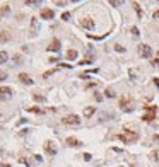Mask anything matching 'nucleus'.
Listing matches in <instances>:
<instances>
[{"instance_id":"nucleus-28","label":"nucleus","mask_w":159,"mask_h":167,"mask_svg":"<svg viewBox=\"0 0 159 167\" xmlns=\"http://www.w3.org/2000/svg\"><path fill=\"white\" fill-rule=\"evenodd\" d=\"M151 65H152V67H158V65H159V58L152 60V61H151Z\"/></svg>"},{"instance_id":"nucleus-8","label":"nucleus","mask_w":159,"mask_h":167,"mask_svg":"<svg viewBox=\"0 0 159 167\" xmlns=\"http://www.w3.org/2000/svg\"><path fill=\"white\" fill-rule=\"evenodd\" d=\"M12 97V89L10 87H0V99L2 101H9Z\"/></svg>"},{"instance_id":"nucleus-1","label":"nucleus","mask_w":159,"mask_h":167,"mask_svg":"<svg viewBox=\"0 0 159 167\" xmlns=\"http://www.w3.org/2000/svg\"><path fill=\"white\" fill-rule=\"evenodd\" d=\"M123 143H134V142H137V138H139V133L137 131H132V130H125L120 136H118Z\"/></svg>"},{"instance_id":"nucleus-9","label":"nucleus","mask_w":159,"mask_h":167,"mask_svg":"<svg viewBox=\"0 0 159 167\" xmlns=\"http://www.w3.org/2000/svg\"><path fill=\"white\" fill-rule=\"evenodd\" d=\"M55 17V10L53 9H43L41 10V19H46V20H50V19Z\"/></svg>"},{"instance_id":"nucleus-4","label":"nucleus","mask_w":159,"mask_h":167,"mask_svg":"<svg viewBox=\"0 0 159 167\" xmlns=\"http://www.w3.org/2000/svg\"><path fill=\"white\" fill-rule=\"evenodd\" d=\"M156 111H158L156 106H145V114L142 116V119L144 121H152L156 118Z\"/></svg>"},{"instance_id":"nucleus-30","label":"nucleus","mask_w":159,"mask_h":167,"mask_svg":"<svg viewBox=\"0 0 159 167\" xmlns=\"http://www.w3.org/2000/svg\"><path fill=\"white\" fill-rule=\"evenodd\" d=\"M152 19H156V20H159V10H156V12L152 14Z\"/></svg>"},{"instance_id":"nucleus-15","label":"nucleus","mask_w":159,"mask_h":167,"mask_svg":"<svg viewBox=\"0 0 159 167\" xmlns=\"http://www.w3.org/2000/svg\"><path fill=\"white\" fill-rule=\"evenodd\" d=\"M94 112H96V108L89 106V108H86V109H84V116H86V118H91V116H92Z\"/></svg>"},{"instance_id":"nucleus-35","label":"nucleus","mask_w":159,"mask_h":167,"mask_svg":"<svg viewBox=\"0 0 159 167\" xmlns=\"http://www.w3.org/2000/svg\"><path fill=\"white\" fill-rule=\"evenodd\" d=\"M50 63H58V58L55 56V58H50Z\"/></svg>"},{"instance_id":"nucleus-2","label":"nucleus","mask_w":159,"mask_h":167,"mask_svg":"<svg viewBox=\"0 0 159 167\" xmlns=\"http://www.w3.org/2000/svg\"><path fill=\"white\" fill-rule=\"evenodd\" d=\"M120 109L125 112H132L135 109V104H134V101L128 97V95H123V97H120Z\"/></svg>"},{"instance_id":"nucleus-31","label":"nucleus","mask_w":159,"mask_h":167,"mask_svg":"<svg viewBox=\"0 0 159 167\" xmlns=\"http://www.w3.org/2000/svg\"><path fill=\"white\" fill-rule=\"evenodd\" d=\"M7 78V74L5 72H0V80H5Z\"/></svg>"},{"instance_id":"nucleus-23","label":"nucleus","mask_w":159,"mask_h":167,"mask_svg":"<svg viewBox=\"0 0 159 167\" xmlns=\"http://www.w3.org/2000/svg\"><path fill=\"white\" fill-rule=\"evenodd\" d=\"M130 33H132V34H134L135 37L140 36V33H139V29H137V27H132V29H130Z\"/></svg>"},{"instance_id":"nucleus-14","label":"nucleus","mask_w":159,"mask_h":167,"mask_svg":"<svg viewBox=\"0 0 159 167\" xmlns=\"http://www.w3.org/2000/svg\"><path fill=\"white\" fill-rule=\"evenodd\" d=\"M24 3H26L28 7H39V5H41V0H26Z\"/></svg>"},{"instance_id":"nucleus-22","label":"nucleus","mask_w":159,"mask_h":167,"mask_svg":"<svg viewBox=\"0 0 159 167\" xmlns=\"http://www.w3.org/2000/svg\"><path fill=\"white\" fill-rule=\"evenodd\" d=\"M122 3H123V2H120V0H111V2H109V5H113V7H120Z\"/></svg>"},{"instance_id":"nucleus-5","label":"nucleus","mask_w":159,"mask_h":167,"mask_svg":"<svg viewBox=\"0 0 159 167\" xmlns=\"http://www.w3.org/2000/svg\"><path fill=\"white\" fill-rule=\"evenodd\" d=\"M81 26H82L84 29H87V31H92V29L96 27L94 20H92L91 17H82V19H81Z\"/></svg>"},{"instance_id":"nucleus-24","label":"nucleus","mask_w":159,"mask_h":167,"mask_svg":"<svg viewBox=\"0 0 159 167\" xmlns=\"http://www.w3.org/2000/svg\"><path fill=\"white\" fill-rule=\"evenodd\" d=\"M115 50H116L118 53H123V51H125V48L122 46V44H115Z\"/></svg>"},{"instance_id":"nucleus-17","label":"nucleus","mask_w":159,"mask_h":167,"mask_svg":"<svg viewBox=\"0 0 159 167\" xmlns=\"http://www.w3.org/2000/svg\"><path fill=\"white\" fill-rule=\"evenodd\" d=\"M9 39H10V34H9L7 31H3V33H0V41H2V43H7Z\"/></svg>"},{"instance_id":"nucleus-33","label":"nucleus","mask_w":159,"mask_h":167,"mask_svg":"<svg viewBox=\"0 0 159 167\" xmlns=\"http://www.w3.org/2000/svg\"><path fill=\"white\" fill-rule=\"evenodd\" d=\"M101 99H103V95H101L99 92H96V101H101Z\"/></svg>"},{"instance_id":"nucleus-6","label":"nucleus","mask_w":159,"mask_h":167,"mask_svg":"<svg viewBox=\"0 0 159 167\" xmlns=\"http://www.w3.org/2000/svg\"><path fill=\"white\" fill-rule=\"evenodd\" d=\"M139 55L142 58H149V56L152 55V48L149 46V44H140L139 46Z\"/></svg>"},{"instance_id":"nucleus-12","label":"nucleus","mask_w":159,"mask_h":167,"mask_svg":"<svg viewBox=\"0 0 159 167\" xmlns=\"http://www.w3.org/2000/svg\"><path fill=\"white\" fill-rule=\"evenodd\" d=\"M38 29H39V22H38L36 17H33L31 19V34H33V36L38 34Z\"/></svg>"},{"instance_id":"nucleus-13","label":"nucleus","mask_w":159,"mask_h":167,"mask_svg":"<svg viewBox=\"0 0 159 167\" xmlns=\"http://www.w3.org/2000/svg\"><path fill=\"white\" fill-rule=\"evenodd\" d=\"M19 80H21L22 84H28V85H31V84H33V78H31L28 74H19Z\"/></svg>"},{"instance_id":"nucleus-34","label":"nucleus","mask_w":159,"mask_h":167,"mask_svg":"<svg viewBox=\"0 0 159 167\" xmlns=\"http://www.w3.org/2000/svg\"><path fill=\"white\" fill-rule=\"evenodd\" d=\"M29 111H31V112H41V109H38V108H31Z\"/></svg>"},{"instance_id":"nucleus-10","label":"nucleus","mask_w":159,"mask_h":167,"mask_svg":"<svg viewBox=\"0 0 159 167\" xmlns=\"http://www.w3.org/2000/svg\"><path fill=\"white\" fill-rule=\"evenodd\" d=\"M65 143H67L69 147H81V145H82V142H81V140H77L75 136H69V138L65 140Z\"/></svg>"},{"instance_id":"nucleus-25","label":"nucleus","mask_w":159,"mask_h":167,"mask_svg":"<svg viewBox=\"0 0 159 167\" xmlns=\"http://www.w3.org/2000/svg\"><path fill=\"white\" fill-rule=\"evenodd\" d=\"M14 61H16V65H21V63H22V58H21L19 55H16L14 56Z\"/></svg>"},{"instance_id":"nucleus-7","label":"nucleus","mask_w":159,"mask_h":167,"mask_svg":"<svg viewBox=\"0 0 159 167\" xmlns=\"http://www.w3.org/2000/svg\"><path fill=\"white\" fill-rule=\"evenodd\" d=\"M45 152H46L48 155H55V153H56V143L52 142V140H46V142H45Z\"/></svg>"},{"instance_id":"nucleus-3","label":"nucleus","mask_w":159,"mask_h":167,"mask_svg":"<svg viewBox=\"0 0 159 167\" xmlns=\"http://www.w3.org/2000/svg\"><path fill=\"white\" fill-rule=\"evenodd\" d=\"M62 123L67 125V126H79V125H81V118H79L77 114H69V116H65V118L62 119Z\"/></svg>"},{"instance_id":"nucleus-36","label":"nucleus","mask_w":159,"mask_h":167,"mask_svg":"<svg viewBox=\"0 0 159 167\" xmlns=\"http://www.w3.org/2000/svg\"><path fill=\"white\" fill-rule=\"evenodd\" d=\"M154 84H156V85H159V78H156V80H154Z\"/></svg>"},{"instance_id":"nucleus-26","label":"nucleus","mask_w":159,"mask_h":167,"mask_svg":"<svg viewBox=\"0 0 159 167\" xmlns=\"http://www.w3.org/2000/svg\"><path fill=\"white\" fill-rule=\"evenodd\" d=\"M55 70H56V68H55ZM55 70H50V72H45V74H43V78H48L50 75H53V74H55Z\"/></svg>"},{"instance_id":"nucleus-32","label":"nucleus","mask_w":159,"mask_h":167,"mask_svg":"<svg viewBox=\"0 0 159 167\" xmlns=\"http://www.w3.org/2000/svg\"><path fill=\"white\" fill-rule=\"evenodd\" d=\"M84 160H86V162L91 160V153H84Z\"/></svg>"},{"instance_id":"nucleus-19","label":"nucleus","mask_w":159,"mask_h":167,"mask_svg":"<svg viewBox=\"0 0 159 167\" xmlns=\"http://www.w3.org/2000/svg\"><path fill=\"white\" fill-rule=\"evenodd\" d=\"M7 58H9V55H7L5 51H0V63H5Z\"/></svg>"},{"instance_id":"nucleus-37","label":"nucleus","mask_w":159,"mask_h":167,"mask_svg":"<svg viewBox=\"0 0 159 167\" xmlns=\"http://www.w3.org/2000/svg\"><path fill=\"white\" fill-rule=\"evenodd\" d=\"M120 167H123V166H120Z\"/></svg>"},{"instance_id":"nucleus-11","label":"nucleus","mask_w":159,"mask_h":167,"mask_svg":"<svg viewBox=\"0 0 159 167\" xmlns=\"http://www.w3.org/2000/svg\"><path fill=\"white\" fill-rule=\"evenodd\" d=\"M48 51H53V53H58L60 51V41L58 39H53L48 46Z\"/></svg>"},{"instance_id":"nucleus-29","label":"nucleus","mask_w":159,"mask_h":167,"mask_svg":"<svg viewBox=\"0 0 159 167\" xmlns=\"http://www.w3.org/2000/svg\"><path fill=\"white\" fill-rule=\"evenodd\" d=\"M7 12H9V5H3L2 7V14H7Z\"/></svg>"},{"instance_id":"nucleus-16","label":"nucleus","mask_w":159,"mask_h":167,"mask_svg":"<svg viewBox=\"0 0 159 167\" xmlns=\"http://www.w3.org/2000/svg\"><path fill=\"white\" fill-rule=\"evenodd\" d=\"M77 58V50H69L67 51V60H75Z\"/></svg>"},{"instance_id":"nucleus-21","label":"nucleus","mask_w":159,"mask_h":167,"mask_svg":"<svg viewBox=\"0 0 159 167\" xmlns=\"http://www.w3.org/2000/svg\"><path fill=\"white\" fill-rule=\"evenodd\" d=\"M134 9L137 10V14H139V16H142V9H140V5H139L137 2H134Z\"/></svg>"},{"instance_id":"nucleus-27","label":"nucleus","mask_w":159,"mask_h":167,"mask_svg":"<svg viewBox=\"0 0 159 167\" xmlns=\"http://www.w3.org/2000/svg\"><path fill=\"white\" fill-rule=\"evenodd\" d=\"M62 19H63V20H69V19H70V14H69V12H65V14H62Z\"/></svg>"},{"instance_id":"nucleus-20","label":"nucleus","mask_w":159,"mask_h":167,"mask_svg":"<svg viewBox=\"0 0 159 167\" xmlns=\"http://www.w3.org/2000/svg\"><path fill=\"white\" fill-rule=\"evenodd\" d=\"M105 95H106V97H109V99H111V97H115V91H111V89H106Z\"/></svg>"},{"instance_id":"nucleus-18","label":"nucleus","mask_w":159,"mask_h":167,"mask_svg":"<svg viewBox=\"0 0 159 167\" xmlns=\"http://www.w3.org/2000/svg\"><path fill=\"white\" fill-rule=\"evenodd\" d=\"M33 97H34L36 102H45V101H46V99H45V95H39V94H34Z\"/></svg>"}]
</instances>
